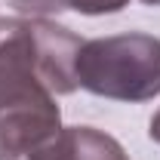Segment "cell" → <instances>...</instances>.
<instances>
[{
  "mask_svg": "<svg viewBox=\"0 0 160 160\" xmlns=\"http://www.w3.org/2000/svg\"><path fill=\"white\" fill-rule=\"evenodd\" d=\"M77 83L114 102H148L160 96V40L151 34H114L83 40Z\"/></svg>",
  "mask_w": 160,
  "mask_h": 160,
  "instance_id": "obj_2",
  "label": "cell"
},
{
  "mask_svg": "<svg viewBox=\"0 0 160 160\" xmlns=\"http://www.w3.org/2000/svg\"><path fill=\"white\" fill-rule=\"evenodd\" d=\"M19 12H31V16H49V12H62V9H74L80 16H105V12H120L129 0H9Z\"/></svg>",
  "mask_w": 160,
  "mask_h": 160,
  "instance_id": "obj_4",
  "label": "cell"
},
{
  "mask_svg": "<svg viewBox=\"0 0 160 160\" xmlns=\"http://www.w3.org/2000/svg\"><path fill=\"white\" fill-rule=\"evenodd\" d=\"M71 132V160H129L117 139L92 126H68Z\"/></svg>",
  "mask_w": 160,
  "mask_h": 160,
  "instance_id": "obj_3",
  "label": "cell"
},
{
  "mask_svg": "<svg viewBox=\"0 0 160 160\" xmlns=\"http://www.w3.org/2000/svg\"><path fill=\"white\" fill-rule=\"evenodd\" d=\"M142 3H148V6H160V0H142Z\"/></svg>",
  "mask_w": 160,
  "mask_h": 160,
  "instance_id": "obj_6",
  "label": "cell"
},
{
  "mask_svg": "<svg viewBox=\"0 0 160 160\" xmlns=\"http://www.w3.org/2000/svg\"><path fill=\"white\" fill-rule=\"evenodd\" d=\"M0 160H71L40 37L22 19L0 25Z\"/></svg>",
  "mask_w": 160,
  "mask_h": 160,
  "instance_id": "obj_1",
  "label": "cell"
},
{
  "mask_svg": "<svg viewBox=\"0 0 160 160\" xmlns=\"http://www.w3.org/2000/svg\"><path fill=\"white\" fill-rule=\"evenodd\" d=\"M148 136H151V139L160 145V111L154 114V120H151V129H148Z\"/></svg>",
  "mask_w": 160,
  "mask_h": 160,
  "instance_id": "obj_5",
  "label": "cell"
}]
</instances>
